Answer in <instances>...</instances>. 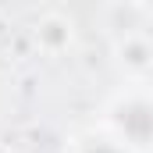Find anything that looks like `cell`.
Listing matches in <instances>:
<instances>
[{
	"mask_svg": "<svg viewBox=\"0 0 153 153\" xmlns=\"http://www.w3.org/2000/svg\"><path fill=\"white\" fill-rule=\"evenodd\" d=\"M89 153H117V150H111V146H103V143H100V146H93Z\"/></svg>",
	"mask_w": 153,
	"mask_h": 153,
	"instance_id": "6da1fadb",
	"label": "cell"
}]
</instances>
